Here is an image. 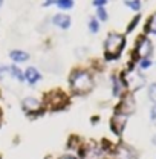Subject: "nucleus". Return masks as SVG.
Listing matches in <instances>:
<instances>
[{
	"label": "nucleus",
	"instance_id": "f257e3e1",
	"mask_svg": "<svg viewBox=\"0 0 156 159\" xmlns=\"http://www.w3.org/2000/svg\"><path fill=\"white\" fill-rule=\"evenodd\" d=\"M71 87L77 93H89L94 87V80L84 70H75L71 75Z\"/></svg>",
	"mask_w": 156,
	"mask_h": 159
},
{
	"label": "nucleus",
	"instance_id": "f03ea898",
	"mask_svg": "<svg viewBox=\"0 0 156 159\" xmlns=\"http://www.w3.org/2000/svg\"><path fill=\"white\" fill-rule=\"evenodd\" d=\"M124 44H126L124 35H121V34H110V35L107 37V40H106V44H104L106 58L107 60L118 58L119 54H121L122 49H124Z\"/></svg>",
	"mask_w": 156,
	"mask_h": 159
},
{
	"label": "nucleus",
	"instance_id": "7ed1b4c3",
	"mask_svg": "<svg viewBox=\"0 0 156 159\" xmlns=\"http://www.w3.org/2000/svg\"><path fill=\"white\" fill-rule=\"evenodd\" d=\"M69 98L63 90H52L44 95V104L49 107V110H61L67 106Z\"/></svg>",
	"mask_w": 156,
	"mask_h": 159
},
{
	"label": "nucleus",
	"instance_id": "20e7f679",
	"mask_svg": "<svg viewBox=\"0 0 156 159\" xmlns=\"http://www.w3.org/2000/svg\"><path fill=\"white\" fill-rule=\"evenodd\" d=\"M133 112H135V98H133L132 93H127V95L122 97L119 106L117 107V113L124 115V116H129V115H132Z\"/></svg>",
	"mask_w": 156,
	"mask_h": 159
},
{
	"label": "nucleus",
	"instance_id": "39448f33",
	"mask_svg": "<svg viewBox=\"0 0 156 159\" xmlns=\"http://www.w3.org/2000/svg\"><path fill=\"white\" fill-rule=\"evenodd\" d=\"M153 52V44L147 37H139L136 43V54L141 58H149Z\"/></svg>",
	"mask_w": 156,
	"mask_h": 159
},
{
	"label": "nucleus",
	"instance_id": "423d86ee",
	"mask_svg": "<svg viewBox=\"0 0 156 159\" xmlns=\"http://www.w3.org/2000/svg\"><path fill=\"white\" fill-rule=\"evenodd\" d=\"M126 122H127V116L124 115H119V113H115L113 118L110 119V129L115 135H121L124 132V127H126Z\"/></svg>",
	"mask_w": 156,
	"mask_h": 159
},
{
	"label": "nucleus",
	"instance_id": "0eeeda50",
	"mask_svg": "<svg viewBox=\"0 0 156 159\" xmlns=\"http://www.w3.org/2000/svg\"><path fill=\"white\" fill-rule=\"evenodd\" d=\"M21 107L26 113H35V112H41V104L35 98H25L21 102Z\"/></svg>",
	"mask_w": 156,
	"mask_h": 159
},
{
	"label": "nucleus",
	"instance_id": "6e6552de",
	"mask_svg": "<svg viewBox=\"0 0 156 159\" xmlns=\"http://www.w3.org/2000/svg\"><path fill=\"white\" fill-rule=\"evenodd\" d=\"M25 78L28 80V83L35 84V83L40 80L39 70H37L35 67H28V69H26V74H25Z\"/></svg>",
	"mask_w": 156,
	"mask_h": 159
},
{
	"label": "nucleus",
	"instance_id": "1a4fd4ad",
	"mask_svg": "<svg viewBox=\"0 0 156 159\" xmlns=\"http://www.w3.org/2000/svg\"><path fill=\"white\" fill-rule=\"evenodd\" d=\"M57 26L60 28H63V29H67L69 26H71V19L67 17V16H63V14H58V16H55L54 20H52Z\"/></svg>",
	"mask_w": 156,
	"mask_h": 159
},
{
	"label": "nucleus",
	"instance_id": "9d476101",
	"mask_svg": "<svg viewBox=\"0 0 156 159\" xmlns=\"http://www.w3.org/2000/svg\"><path fill=\"white\" fill-rule=\"evenodd\" d=\"M11 58L14 61H26L29 58V55L26 52H23V51H12L11 52Z\"/></svg>",
	"mask_w": 156,
	"mask_h": 159
},
{
	"label": "nucleus",
	"instance_id": "9b49d317",
	"mask_svg": "<svg viewBox=\"0 0 156 159\" xmlns=\"http://www.w3.org/2000/svg\"><path fill=\"white\" fill-rule=\"evenodd\" d=\"M55 3L61 9H69V8L74 6V0H55Z\"/></svg>",
	"mask_w": 156,
	"mask_h": 159
},
{
	"label": "nucleus",
	"instance_id": "f8f14e48",
	"mask_svg": "<svg viewBox=\"0 0 156 159\" xmlns=\"http://www.w3.org/2000/svg\"><path fill=\"white\" fill-rule=\"evenodd\" d=\"M145 32H153V34H156V14L150 19L149 25H147V31H145Z\"/></svg>",
	"mask_w": 156,
	"mask_h": 159
},
{
	"label": "nucleus",
	"instance_id": "ddd939ff",
	"mask_svg": "<svg viewBox=\"0 0 156 159\" xmlns=\"http://www.w3.org/2000/svg\"><path fill=\"white\" fill-rule=\"evenodd\" d=\"M129 8H132V9H135V11H138L139 8H141V2L139 0H126L124 2Z\"/></svg>",
	"mask_w": 156,
	"mask_h": 159
},
{
	"label": "nucleus",
	"instance_id": "4468645a",
	"mask_svg": "<svg viewBox=\"0 0 156 159\" xmlns=\"http://www.w3.org/2000/svg\"><path fill=\"white\" fill-rule=\"evenodd\" d=\"M149 98L152 99L156 106V83H153V84L149 87Z\"/></svg>",
	"mask_w": 156,
	"mask_h": 159
},
{
	"label": "nucleus",
	"instance_id": "2eb2a0df",
	"mask_svg": "<svg viewBox=\"0 0 156 159\" xmlns=\"http://www.w3.org/2000/svg\"><path fill=\"white\" fill-rule=\"evenodd\" d=\"M97 14L101 20H107V12H106V9L103 6H98L97 8Z\"/></svg>",
	"mask_w": 156,
	"mask_h": 159
},
{
	"label": "nucleus",
	"instance_id": "dca6fc26",
	"mask_svg": "<svg viewBox=\"0 0 156 159\" xmlns=\"http://www.w3.org/2000/svg\"><path fill=\"white\" fill-rule=\"evenodd\" d=\"M89 28H90V32H94V34H95V32H98V28H99V26H98V21L95 19H92L90 20V23H89Z\"/></svg>",
	"mask_w": 156,
	"mask_h": 159
},
{
	"label": "nucleus",
	"instance_id": "f3484780",
	"mask_svg": "<svg viewBox=\"0 0 156 159\" xmlns=\"http://www.w3.org/2000/svg\"><path fill=\"white\" fill-rule=\"evenodd\" d=\"M139 19H141V17H139V16H136L135 19L132 20V23H130V25H129V28H127V32H132V29H133V28H135V26L138 25V21H139Z\"/></svg>",
	"mask_w": 156,
	"mask_h": 159
},
{
	"label": "nucleus",
	"instance_id": "a211bd4d",
	"mask_svg": "<svg viewBox=\"0 0 156 159\" xmlns=\"http://www.w3.org/2000/svg\"><path fill=\"white\" fill-rule=\"evenodd\" d=\"M150 64H152V61H150L149 58H142L141 60V67H142V69H147Z\"/></svg>",
	"mask_w": 156,
	"mask_h": 159
},
{
	"label": "nucleus",
	"instance_id": "6ab92c4d",
	"mask_svg": "<svg viewBox=\"0 0 156 159\" xmlns=\"http://www.w3.org/2000/svg\"><path fill=\"white\" fill-rule=\"evenodd\" d=\"M150 118L153 122H156V106H153V109H152V112H150Z\"/></svg>",
	"mask_w": 156,
	"mask_h": 159
},
{
	"label": "nucleus",
	"instance_id": "aec40b11",
	"mask_svg": "<svg viewBox=\"0 0 156 159\" xmlns=\"http://www.w3.org/2000/svg\"><path fill=\"white\" fill-rule=\"evenodd\" d=\"M106 3H107V0H94V5H95V6H103V5H106Z\"/></svg>",
	"mask_w": 156,
	"mask_h": 159
},
{
	"label": "nucleus",
	"instance_id": "412c9836",
	"mask_svg": "<svg viewBox=\"0 0 156 159\" xmlns=\"http://www.w3.org/2000/svg\"><path fill=\"white\" fill-rule=\"evenodd\" d=\"M60 159H77V158H74V156H69V155H66V156H61Z\"/></svg>",
	"mask_w": 156,
	"mask_h": 159
},
{
	"label": "nucleus",
	"instance_id": "4be33fe9",
	"mask_svg": "<svg viewBox=\"0 0 156 159\" xmlns=\"http://www.w3.org/2000/svg\"><path fill=\"white\" fill-rule=\"evenodd\" d=\"M152 142H153V144H155V145H156V135H155V136H153V138H152Z\"/></svg>",
	"mask_w": 156,
	"mask_h": 159
},
{
	"label": "nucleus",
	"instance_id": "5701e85b",
	"mask_svg": "<svg viewBox=\"0 0 156 159\" xmlns=\"http://www.w3.org/2000/svg\"><path fill=\"white\" fill-rule=\"evenodd\" d=\"M0 122H2V110H0Z\"/></svg>",
	"mask_w": 156,
	"mask_h": 159
},
{
	"label": "nucleus",
	"instance_id": "b1692460",
	"mask_svg": "<svg viewBox=\"0 0 156 159\" xmlns=\"http://www.w3.org/2000/svg\"><path fill=\"white\" fill-rule=\"evenodd\" d=\"M2 2H3V0H0V6H2Z\"/></svg>",
	"mask_w": 156,
	"mask_h": 159
}]
</instances>
